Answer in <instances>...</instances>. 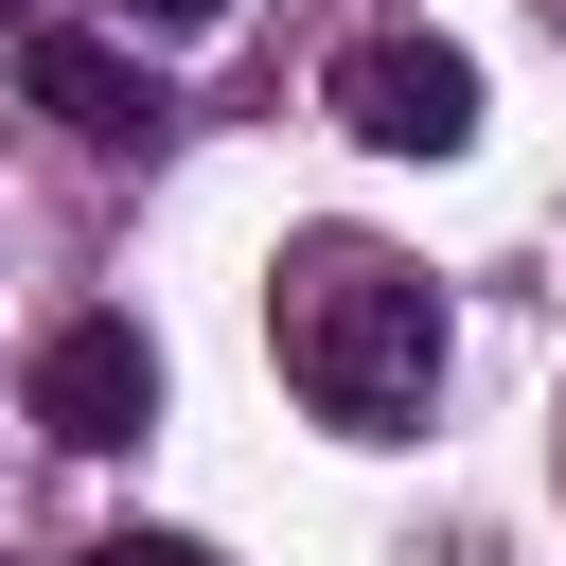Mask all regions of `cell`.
I'll return each mask as SVG.
<instances>
[{"label":"cell","mask_w":566,"mask_h":566,"mask_svg":"<svg viewBox=\"0 0 566 566\" xmlns=\"http://www.w3.org/2000/svg\"><path fill=\"white\" fill-rule=\"evenodd\" d=\"M336 124L389 142V159H460V142H478V53H442V35H354V53H336Z\"/></svg>","instance_id":"cell-4"},{"label":"cell","mask_w":566,"mask_h":566,"mask_svg":"<svg viewBox=\"0 0 566 566\" xmlns=\"http://www.w3.org/2000/svg\"><path fill=\"white\" fill-rule=\"evenodd\" d=\"M0 35H35V0H0Z\"/></svg>","instance_id":"cell-7"},{"label":"cell","mask_w":566,"mask_h":566,"mask_svg":"<svg viewBox=\"0 0 566 566\" xmlns=\"http://www.w3.org/2000/svg\"><path fill=\"white\" fill-rule=\"evenodd\" d=\"M265 336H283V389L336 424V442H407L424 389H442V283L371 230H301L265 265Z\"/></svg>","instance_id":"cell-1"},{"label":"cell","mask_w":566,"mask_h":566,"mask_svg":"<svg viewBox=\"0 0 566 566\" xmlns=\"http://www.w3.org/2000/svg\"><path fill=\"white\" fill-rule=\"evenodd\" d=\"M35 424H53L71 460H124V442L159 424V336H142V318H106V301H88V318H53V336H35Z\"/></svg>","instance_id":"cell-2"},{"label":"cell","mask_w":566,"mask_h":566,"mask_svg":"<svg viewBox=\"0 0 566 566\" xmlns=\"http://www.w3.org/2000/svg\"><path fill=\"white\" fill-rule=\"evenodd\" d=\"M71 566H212L195 531H106V548H71Z\"/></svg>","instance_id":"cell-5"},{"label":"cell","mask_w":566,"mask_h":566,"mask_svg":"<svg viewBox=\"0 0 566 566\" xmlns=\"http://www.w3.org/2000/svg\"><path fill=\"white\" fill-rule=\"evenodd\" d=\"M142 18H159V35H195V18H230V0H142Z\"/></svg>","instance_id":"cell-6"},{"label":"cell","mask_w":566,"mask_h":566,"mask_svg":"<svg viewBox=\"0 0 566 566\" xmlns=\"http://www.w3.org/2000/svg\"><path fill=\"white\" fill-rule=\"evenodd\" d=\"M18 88H35L71 142H106V159H159V142H177V88H159L124 35H88V18H35V35H18Z\"/></svg>","instance_id":"cell-3"}]
</instances>
